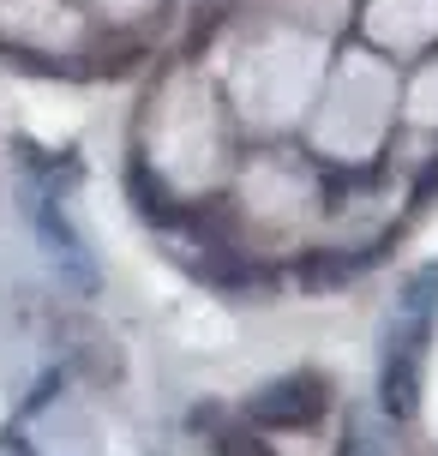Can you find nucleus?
I'll return each instance as SVG.
<instances>
[{"instance_id": "1", "label": "nucleus", "mask_w": 438, "mask_h": 456, "mask_svg": "<svg viewBox=\"0 0 438 456\" xmlns=\"http://www.w3.org/2000/svg\"><path fill=\"white\" fill-rule=\"evenodd\" d=\"M438 319V265L415 271L402 282L396 319L385 324V361H378V403L391 420H415L420 414V372H426V342Z\"/></svg>"}, {"instance_id": "2", "label": "nucleus", "mask_w": 438, "mask_h": 456, "mask_svg": "<svg viewBox=\"0 0 438 456\" xmlns=\"http://www.w3.org/2000/svg\"><path fill=\"white\" fill-rule=\"evenodd\" d=\"M24 216H30V228H36V240H43V252L54 258V271L67 276L72 289H85V295H96L102 289V271H96V258L85 252V240H78V228L67 223V210H61V192H48V186H24Z\"/></svg>"}, {"instance_id": "3", "label": "nucleus", "mask_w": 438, "mask_h": 456, "mask_svg": "<svg viewBox=\"0 0 438 456\" xmlns=\"http://www.w3.org/2000/svg\"><path fill=\"white\" fill-rule=\"evenodd\" d=\"M324 409H330V385L319 372H288L247 403V420L253 427H312Z\"/></svg>"}, {"instance_id": "4", "label": "nucleus", "mask_w": 438, "mask_h": 456, "mask_svg": "<svg viewBox=\"0 0 438 456\" xmlns=\"http://www.w3.org/2000/svg\"><path fill=\"white\" fill-rule=\"evenodd\" d=\"M216 456H277V451L258 433H247V427H223V433H216Z\"/></svg>"}, {"instance_id": "5", "label": "nucleus", "mask_w": 438, "mask_h": 456, "mask_svg": "<svg viewBox=\"0 0 438 456\" xmlns=\"http://www.w3.org/2000/svg\"><path fill=\"white\" fill-rule=\"evenodd\" d=\"M0 456H43V451H36L19 427H0Z\"/></svg>"}]
</instances>
